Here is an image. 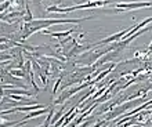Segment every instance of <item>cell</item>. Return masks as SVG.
Here are the masks:
<instances>
[{
  "instance_id": "6da1fadb",
  "label": "cell",
  "mask_w": 152,
  "mask_h": 127,
  "mask_svg": "<svg viewBox=\"0 0 152 127\" xmlns=\"http://www.w3.org/2000/svg\"><path fill=\"white\" fill-rule=\"evenodd\" d=\"M50 111H51V109H48V108H43V109H37V111H33V112H31V113H28V115L25 116L22 122H18V124H24L25 122H28V120H32L33 118H36V116L44 115V113H48ZM18 124H17V126H18Z\"/></svg>"
},
{
  "instance_id": "7a4b0ae2",
  "label": "cell",
  "mask_w": 152,
  "mask_h": 127,
  "mask_svg": "<svg viewBox=\"0 0 152 127\" xmlns=\"http://www.w3.org/2000/svg\"><path fill=\"white\" fill-rule=\"evenodd\" d=\"M76 26H73V28H71V29H66L65 32H50V31H43V33H47V35H51L53 37H58V39H61L62 40V37H65V36H69L72 32H75L76 31Z\"/></svg>"
},
{
  "instance_id": "3957f363",
  "label": "cell",
  "mask_w": 152,
  "mask_h": 127,
  "mask_svg": "<svg viewBox=\"0 0 152 127\" xmlns=\"http://www.w3.org/2000/svg\"><path fill=\"white\" fill-rule=\"evenodd\" d=\"M17 94H20V95H29V97H32V93L31 91H26V90H8L7 88V95H17Z\"/></svg>"
},
{
  "instance_id": "277c9868",
  "label": "cell",
  "mask_w": 152,
  "mask_h": 127,
  "mask_svg": "<svg viewBox=\"0 0 152 127\" xmlns=\"http://www.w3.org/2000/svg\"><path fill=\"white\" fill-rule=\"evenodd\" d=\"M11 75L18 76V77H24L25 73H24V71H22V69H14V71H11Z\"/></svg>"
},
{
  "instance_id": "5b68a950",
  "label": "cell",
  "mask_w": 152,
  "mask_h": 127,
  "mask_svg": "<svg viewBox=\"0 0 152 127\" xmlns=\"http://www.w3.org/2000/svg\"><path fill=\"white\" fill-rule=\"evenodd\" d=\"M101 124H104V122H100V123H98V124H96V127H100Z\"/></svg>"
}]
</instances>
